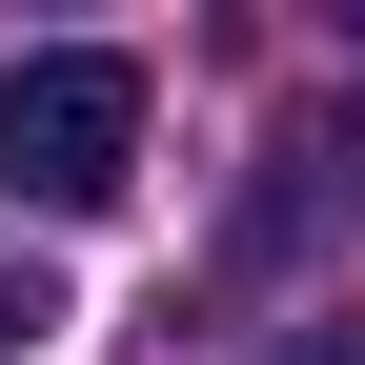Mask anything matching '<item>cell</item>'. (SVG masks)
Segmentation results:
<instances>
[{
  "instance_id": "obj_2",
  "label": "cell",
  "mask_w": 365,
  "mask_h": 365,
  "mask_svg": "<svg viewBox=\"0 0 365 365\" xmlns=\"http://www.w3.org/2000/svg\"><path fill=\"white\" fill-rule=\"evenodd\" d=\"M41 325H61V284H41V264L0 244V345H41Z\"/></svg>"
},
{
  "instance_id": "obj_3",
  "label": "cell",
  "mask_w": 365,
  "mask_h": 365,
  "mask_svg": "<svg viewBox=\"0 0 365 365\" xmlns=\"http://www.w3.org/2000/svg\"><path fill=\"white\" fill-rule=\"evenodd\" d=\"M284 365H365V304H345V325H304V345H284Z\"/></svg>"
},
{
  "instance_id": "obj_1",
  "label": "cell",
  "mask_w": 365,
  "mask_h": 365,
  "mask_svg": "<svg viewBox=\"0 0 365 365\" xmlns=\"http://www.w3.org/2000/svg\"><path fill=\"white\" fill-rule=\"evenodd\" d=\"M122 182H143V61H122V41H41V61H0V203L102 223Z\"/></svg>"
}]
</instances>
